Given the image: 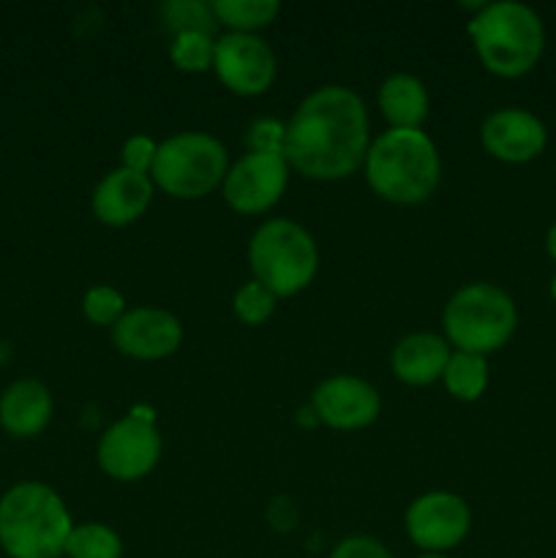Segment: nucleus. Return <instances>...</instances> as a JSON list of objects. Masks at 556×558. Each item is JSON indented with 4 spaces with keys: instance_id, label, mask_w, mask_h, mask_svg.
<instances>
[{
    "instance_id": "f257e3e1",
    "label": "nucleus",
    "mask_w": 556,
    "mask_h": 558,
    "mask_svg": "<svg viewBox=\"0 0 556 558\" xmlns=\"http://www.w3.org/2000/svg\"><path fill=\"white\" fill-rule=\"evenodd\" d=\"M368 147V109L352 87H316L287 120L283 156L311 180L349 178L365 163Z\"/></svg>"
},
{
    "instance_id": "f03ea898",
    "label": "nucleus",
    "mask_w": 556,
    "mask_h": 558,
    "mask_svg": "<svg viewBox=\"0 0 556 558\" xmlns=\"http://www.w3.org/2000/svg\"><path fill=\"white\" fill-rule=\"evenodd\" d=\"M371 191L392 205H420L436 191L442 158L423 129H387L365 153Z\"/></svg>"
},
{
    "instance_id": "7ed1b4c3",
    "label": "nucleus",
    "mask_w": 556,
    "mask_h": 558,
    "mask_svg": "<svg viewBox=\"0 0 556 558\" xmlns=\"http://www.w3.org/2000/svg\"><path fill=\"white\" fill-rule=\"evenodd\" d=\"M74 529L58 490L44 483H16L0 499V550L11 558H60Z\"/></svg>"
},
{
    "instance_id": "20e7f679",
    "label": "nucleus",
    "mask_w": 556,
    "mask_h": 558,
    "mask_svg": "<svg viewBox=\"0 0 556 558\" xmlns=\"http://www.w3.org/2000/svg\"><path fill=\"white\" fill-rule=\"evenodd\" d=\"M478 58L491 74L523 76L545 49V27L537 11L518 0L483 3L469 22Z\"/></svg>"
},
{
    "instance_id": "39448f33",
    "label": "nucleus",
    "mask_w": 556,
    "mask_h": 558,
    "mask_svg": "<svg viewBox=\"0 0 556 558\" xmlns=\"http://www.w3.org/2000/svg\"><path fill=\"white\" fill-rule=\"evenodd\" d=\"M249 267L278 300L292 298L316 278L319 245L292 218H267L249 240Z\"/></svg>"
},
{
    "instance_id": "423d86ee",
    "label": "nucleus",
    "mask_w": 556,
    "mask_h": 558,
    "mask_svg": "<svg viewBox=\"0 0 556 558\" xmlns=\"http://www.w3.org/2000/svg\"><path fill=\"white\" fill-rule=\"evenodd\" d=\"M442 327L450 347L488 357L505 347L518 327V308L496 283H463L442 311Z\"/></svg>"
},
{
    "instance_id": "0eeeda50",
    "label": "nucleus",
    "mask_w": 556,
    "mask_h": 558,
    "mask_svg": "<svg viewBox=\"0 0 556 558\" xmlns=\"http://www.w3.org/2000/svg\"><path fill=\"white\" fill-rule=\"evenodd\" d=\"M227 172L229 153L221 140L205 131H180L158 145L150 178L174 199H200L221 185Z\"/></svg>"
},
{
    "instance_id": "6e6552de",
    "label": "nucleus",
    "mask_w": 556,
    "mask_h": 558,
    "mask_svg": "<svg viewBox=\"0 0 556 558\" xmlns=\"http://www.w3.org/2000/svg\"><path fill=\"white\" fill-rule=\"evenodd\" d=\"M164 452V439L153 417L145 414H125L123 420L109 425L96 447V461L112 480L136 483L158 466Z\"/></svg>"
},
{
    "instance_id": "1a4fd4ad",
    "label": "nucleus",
    "mask_w": 556,
    "mask_h": 558,
    "mask_svg": "<svg viewBox=\"0 0 556 558\" xmlns=\"http://www.w3.org/2000/svg\"><path fill=\"white\" fill-rule=\"evenodd\" d=\"M289 167L283 153H243L223 178V199L232 210L256 216L276 205L289 183Z\"/></svg>"
},
{
    "instance_id": "9d476101",
    "label": "nucleus",
    "mask_w": 556,
    "mask_h": 558,
    "mask_svg": "<svg viewBox=\"0 0 556 558\" xmlns=\"http://www.w3.org/2000/svg\"><path fill=\"white\" fill-rule=\"evenodd\" d=\"M403 526L423 554H447L467 539L472 529V510L458 494L428 490L409 505Z\"/></svg>"
},
{
    "instance_id": "9b49d317",
    "label": "nucleus",
    "mask_w": 556,
    "mask_h": 558,
    "mask_svg": "<svg viewBox=\"0 0 556 558\" xmlns=\"http://www.w3.org/2000/svg\"><path fill=\"white\" fill-rule=\"evenodd\" d=\"M218 80L238 96H259L273 85L278 60L270 44L259 33H223L216 38L213 58Z\"/></svg>"
},
{
    "instance_id": "f8f14e48",
    "label": "nucleus",
    "mask_w": 556,
    "mask_h": 558,
    "mask_svg": "<svg viewBox=\"0 0 556 558\" xmlns=\"http://www.w3.org/2000/svg\"><path fill=\"white\" fill-rule=\"evenodd\" d=\"M311 409L327 428L360 430L379 417L382 398L371 381L352 374H336L314 387Z\"/></svg>"
},
{
    "instance_id": "ddd939ff",
    "label": "nucleus",
    "mask_w": 556,
    "mask_h": 558,
    "mask_svg": "<svg viewBox=\"0 0 556 558\" xmlns=\"http://www.w3.org/2000/svg\"><path fill=\"white\" fill-rule=\"evenodd\" d=\"M183 341V325L167 308L136 305L112 327V343L120 354L134 360H164L178 352Z\"/></svg>"
},
{
    "instance_id": "4468645a",
    "label": "nucleus",
    "mask_w": 556,
    "mask_h": 558,
    "mask_svg": "<svg viewBox=\"0 0 556 558\" xmlns=\"http://www.w3.org/2000/svg\"><path fill=\"white\" fill-rule=\"evenodd\" d=\"M485 153L507 163H527L545 150L548 131L534 112L523 107L494 109L480 125Z\"/></svg>"
},
{
    "instance_id": "2eb2a0df",
    "label": "nucleus",
    "mask_w": 556,
    "mask_h": 558,
    "mask_svg": "<svg viewBox=\"0 0 556 558\" xmlns=\"http://www.w3.org/2000/svg\"><path fill=\"white\" fill-rule=\"evenodd\" d=\"M153 191L156 185L150 174L125 167L112 169L93 189V216L107 227H129L150 207Z\"/></svg>"
},
{
    "instance_id": "dca6fc26",
    "label": "nucleus",
    "mask_w": 556,
    "mask_h": 558,
    "mask_svg": "<svg viewBox=\"0 0 556 558\" xmlns=\"http://www.w3.org/2000/svg\"><path fill=\"white\" fill-rule=\"evenodd\" d=\"M450 343L445 336L418 330L403 336L390 352V368L403 385L425 387L442 379L447 363H450Z\"/></svg>"
},
{
    "instance_id": "f3484780",
    "label": "nucleus",
    "mask_w": 556,
    "mask_h": 558,
    "mask_svg": "<svg viewBox=\"0 0 556 558\" xmlns=\"http://www.w3.org/2000/svg\"><path fill=\"white\" fill-rule=\"evenodd\" d=\"M55 412L52 392L38 379H20L0 396V425L16 439H33L49 425Z\"/></svg>"
},
{
    "instance_id": "a211bd4d",
    "label": "nucleus",
    "mask_w": 556,
    "mask_h": 558,
    "mask_svg": "<svg viewBox=\"0 0 556 558\" xmlns=\"http://www.w3.org/2000/svg\"><path fill=\"white\" fill-rule=\"evenodd\" d=\"M376 101L390 129H423L431 112L428 87L420 76L407 74V71L387 76L379 85Z\"/></svg>"
},
{
    "instance_id": "6ab92c4d",
    "label": "nucleus",
    "mask_w": 556,
    "mask_h": 558,
    "mask_svg": "<svg viewBox=\"0 0 556 558\" xmlns=\"http://www.w3.org/2000/svg\"><path fill=\"white\" fill-rule=\"evenodd\" d=\"M442 381H445L447 392L458 398V401H478L485 392V387H488V360L483 354L452 349Z\"/></svg>"
},
{
    "instance_id": "aec40b11",
    "label": "nucleus",
    "mask_w": 556,
    "mask_h": 558,
    "mask_svg": "<svg viewBox=\"0 0 556 558\" xmlns=\"http://www.w3.org/2000/svg\"><path fill=\"white\" fill-rule=\"evenodd\" d=\"M216 22L227 25L232 33H256L267 27L281 11L278 0H213Z\"/></svg>"
},
{
    "instance_id": "412c9836",
    "label": "nucleus",
    "mask_w": 556,
    "mask_h": 558,
    "mask_svg": "<svg viewBox=\"0 0 556 558\" xmlns=\"http://www.w3.org/2000/svg\"><path fill=\"white\" fill-rule=\"evenodd\" d=\"M65 558H123V539L112 526L96 521L82 523L71 529Z\"/></svg>"
},
{
    "instance_id": "4be33fe9",
    "label": "nucleus",
    "mask_w": 556,
    "mask_h": 558,
    "mask_svg": "<svg viewBox=\"0 0 556 558\" xmlns=\"http://www.w3.org/2000/svg\"><path fill=\"white\" fill-rule=\"evenodd\" d=\"M169 58H172V63L180 71L200 74V71H207L213 65V58H216V38H213V33L205 31L174 33L172 44H169Z\"/></svg>"
},
{
    "instance_id": "5701e85b",
    "label": "nucleus",
    "mask_w": 556,
    "mask_h": 558,
    "mask_svg": "<svg viewBox=\"0 0 556 558\" xmlns=\"http://www.w3.org/2000/svg\"><path fill=\"white\" fill-rule=\"evenodd\" d=\"M276 305H278L276 294H273L265 283L254 281V278L240 283V289L232 298L234 316H238L243 325H251V327L265 325V322L276 314Z\"/></svg>"
},
{
    "instance_id": "b1692460",
    "label": "nucleus",
    "mask_w": 556,
    "mask_h": 558,
    "mask_svg": "<svg viewBox=\"0 0 556 558\" xmlns=\"http://www.w3.org/2000/svg\"><path fill=\"white\" fill-rule=\"evenodd\" d=\"M161 16L172 36L183 31L213 33V27H216L210 3H200V0H169L161 5Z\"/></svg>"
},
{
    "instance_id": "393cba45",
    "label": "nucleus",
    "mask_w": 556,
    "mask_h": 558,
    "mask_svg": "<svg viewBox=\"0 0 556 558\" xmlns=\"http://www.w3.org/2000/svg\"><path fill=\"white\" fill-rule=\"evenodd\" d=\"M125 311L129 308H125L123 292L109 287V283H96V287L87 289L85 298H82V314H85L93 325L114 327Z\"/></svg>"
},
{
    "instance_id": "a878e982",
    "label": "nucleus",
    "mask_w": 556,
    "mask_h": 558,
    "mask_svg": "<svg viewBox=\"0 0 556 558\" xmlns=\"http://www.w3.org/2000/svg\"><path fill=\"white\" fill-rule=\"evenodd\" d=\"M287 142V123L276 118H259L245 131V147L249 153H283Z\"/></svg>"
},
{
    "instance_id": "bb28decb",
    "label": "nucleus",
    "mask_w": 556,
    "mask_h": 558,
    "mask_svg": "<svg viewBox=\"0 0 556 558\" xmlns=\"http://www.w3.org/2000/svg\"><path fill=\"white\" fill-rule=\"evenodd\" d=\"M158 142L147 134H134L123 142V150H120V167L134 169V172L150 174L153 163H156Z\"/></svg>"
},
{
    "instance_id": "cd10ccee",
    "label": "nucleus",
    "mask_w": 556,
    "mask_h": 558,
    "mask_svg": "<svg viewBox=\"0 0 556 558\" xmlns=\"http://www.w3.org/2000/svg\"><path fill=\"white\" fill-rule=\"evenodd\" d=\"M330 558H396L379 539L365 537V534H354V537L341 539V543L333 548Z\"/></svg>"
},
{
    "instance_id": "c85d7f7f",
    "label": "nucleus",
    "mask_w": 556,
    "mask_h": 558,
    "mask_svg": "<svg viewBox=\"0 0 556 558\" xmlns=\"http://www.w3.org/2000/svg\"><path fill=\"white\" fill-rule=\"evenodd\" d=\"M545 251H548L551 259L556 262V223L548 229V234H545Z\"/></svg>"
},
{
    "instance_id": "c756f323",
    "label": "nucleus",
    "mask_w": 556,
    "mask_h": 558,
    "mask_svg": "<svg viewBox=\"0 0 556 558\" xmlns=\"http://www.w3.org/2000/svg\"><path fill=\"white\" fill-rule=\"evenodd\" d=\"M551 298H554V303H556V276H554V281H551Z\"/></svg>"
},
{
    "instance_id": "7c9ffc66",
    "label": "nucleus",
    "mask_w": 556,
    "mask_h": 558,
    "mask_svg": "<svg viewBox=\"0 0 556 558\" xmlns=\"http://www.w3.org/2000/svg\"><path fill=\"white\" fill-rule=\"evenodd\" d=\"M418 558H447L445 554H423V556H418Z\"/></svg>"
}]
</instances>
